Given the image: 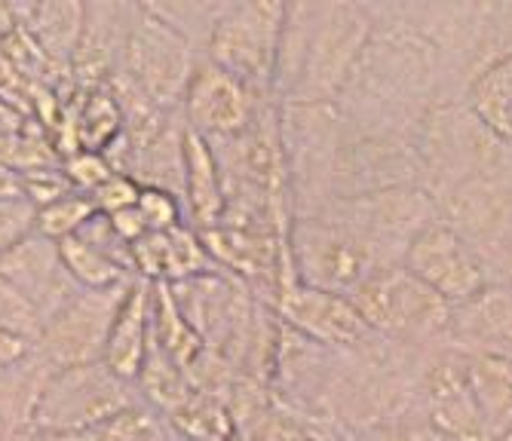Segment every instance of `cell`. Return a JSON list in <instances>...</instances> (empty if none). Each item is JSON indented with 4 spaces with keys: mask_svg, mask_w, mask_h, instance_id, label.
Returning <instances> with one entry per match:
<instances>
[{
    "mask_svg": "<svg viewBox=\"0 0 512 441\" xmlns=\"http://www.w3.org/2000/svg\"><path fill=\"white\" fill-rule=\"evenodd\" d=\"M350 301L371 334L387 343L408 350L451 347L454 307L424 282H417L402 264H393L362 282L350 294Z\"/></svg>",
    "mask_w": 512,
    "mask_h": 441,
    "instance_id": "7a4b0ae2",
    "label": "cell"
},
{
    "mask_svg": "<svg viewBox=\"0 0 512 441\" xmlns=\"http://www.w3.org/2000/svg\"><path fill=\"white\" fill-rule=\"evenodd\" d=\"M200 59L203 56L188 37L163 22L148 4H138L117 77H123L154 108L178 114Z\"/></svg>",
    "mask_w": 512,
    "mask_h": 441,
    "instance_id": "8992f818",
    "label": "cell"
},
{
    "mask_svg": "<svg viewBox=\"0 0 512 441\" xmlns=\"http://www.w3.org/2000/svg\"><path fill=\"white\" fill-rule=\"evenodd\" d=\"M0 279H7L25 301H31L43 322L77 291L62 264L59 242L40 233H28L0 258Z\"/></svg>",
    "mask_w": 512,
    "mask_h": 441,
    "instance_id": "5bb4252c",
    "label": "cell"
},
{
    "mask_svg": "<svg viewBox=\"0 0 512 441\" xmlns=\"http://www.w3.org/2000/svg\"><path fill=\"white\" fill-rule=\"evenodd\" d=\"M402 267L454 310L476 301L488 285H494L485 255L442 221H430L408 242Z\"/></svg>",
    "mask_w": 512,
    "mask_h": 441,
    "instance_id": "ba28073f",
    "label": "cell"
},
{
    "mask_svg": "<svg viewBox=\"0 0 512 441\" xmlns=\"http://www.w3.org/2000/svg\"><path fill=\"white\" fill-rule=\"evenodd\" d=\"M0 331H13L37 343L43 331V316L34 310L31 301H25L22 294L7 282L0 279Z\"/></svg>",
    "mask_w": 512,
    "mask_h": 441,
    "instance_id": "4316f807",
    "label": "cell"
},
{
    "mask_svg": "<svg viewBox=\"0 0 512 441\" xmlns=\"http://www.w3.org/2000/svg\"><path fill=\"white\" fill-rule=\"evenodd\" d=\"M283 22L286 4H273V0L224 4L206 40L203 59L246 83L255 95L270 98L276 83Z\"/></svg>",
    "mask_w": 512,
    "mask_h": 441,
    "instance_id": "277c9868",
    "label": "cell"
},
{
    "mask_svg": "<svg viewBox=\"0 0 512 441\" xmlns=\"http://www.w3.org/2000/svg\"><path fill=\"white\" fill-rule=\"evenodd\" d=\"M273 307L298 337L316 343V347L362 350L378 337V334H371V328L362 322V316L350 298L301 285L295 279L283 282Z\"/></svg>",
    "mask_w": 512,
    "mask_h": 441,
    "instance_id": "8fae6325",
    "label": "cell"
},
{
    "mask_svg": "<svg viewBox=\"0 0 512 441\" xmlns=\"http://www.w3.org/2000/svg\"><path fill=\"white\" fill-rule=\"evenodd\" d=\"M427 426L448 441H491L467 380V359L454 347H439L417 374Z\"/></svg>",
    "mask_w": 512,
    "mask_h": 441,
    "instance_id": "7c38bea8",
    "label": "cell"
},
{
    "mask_svg": "<svg viewBox=\"0 0 512 441\" xmlns=\"http://www.w3.org/2000/svg\"><path fill=\"white\" fill-rule=\"evenodd\" d=\"M316 215L332 218V221L356 230L359 236L375 242L378 249H384L387 255H393L402 264L408 242L430 221H436V206H433V196L421 184H405V187H387V190H375V193L332 200Z\"/></svg>",
    "mask_w": 512,
    "mask_h": 441,
    "instance_id": "52a82bcc",
    "label": "cell"
},
{
    "mask_svg": "<svg viewBox=\"0 0 512 441\" xmlns=\"http://www.w3.org/2000/svg\"><path fill=\"white\" fill-rule=\"evenodd\" d=\"M286 255L295 282L344 294V298H350L375 273L399 264L375 242L322 215L292 218L286 233Z\"/></svg>",
    "mask_w": 512,
    "mask_h": 441,
    "instance_id": "3957f363",
    "label": "cell"
},
{
    "mask_svg": "<svg viewBox=\"0 0 512 441\" xmlns=\"http://www.w3.org/2000/svg\"><path fill=\"white\" fill-rule=\"evenodd\" d=\"M451 347L512 359V288L488 285L476 301L454 310Z\"/></svg>",
    "mask_w": 512,
    "mask_h": 441,
    "instance_id": "2e32d148",
    "label": "cell"
},
{
    "mask_svg": "<svg viewBox=\"0 0 512 441\" xmlns=\"http://www.w3.org/2000/svg\"><path fill=\"white\" fill-rule=\"evenodd\" d=\"M129 285L86 291L77 288L71 298L43 322V331L34 343V359L43 362L50 371L68 365L102 362L105 340L117 307L123 301Z\"/></svg>",
    "mask_w": 512,
    "mask_h": 441,
    "instance_id": "9c48e42d",
    "label": "cell"
},
{
    "mask_svg": "<svg viewBox=\"0 0 512 441\" xmlns=\"http://www.w3.org/2000/svg\"><path fill=\"white\" fill-rule=\"evenodd\" d=\"M10 10H16L13 22L37 43L46 62H74L83 34V4H25Z\"/></svg>",
    "mask_w": 512,
    "mask_h": 441,
    "instance_id": "ac0fdd59",
    "label": "cell"
},
{
    "mask_svg": "<svg viewBox=\"0 0 512 441\" xmlns=\"http://www.w3.org/2000/svg\"><path fill=\"white\" fill-rule=\"evenodd\" d=\"M151 343H154V282L132 279L111 322L102 362L123 380L135 383L148 362Z\"/></svg>",
    "mask_w": 512,
    "mask_h": 441,
    "instance_id": "9a60e30c",
    "label": "cell"
},
{
    "mask_svg": "<svg viewBox=\"0 0 512 441\" xmlns=\"http://www.w3.org/2000/svg\"><path fill=\"white\" fill-rule=\"evenodd\" d=\"M135 402L132 383L105 362L56 368L40 383L31 432H99Z\"/></svg>",
    "mask_w": 512,
    "mask_h": 441,
    "instance_id": "5b68a950",
    "label": "cell"
},
{
    "mask_svg": "<svg viewBox=\"0 0 512 441\" xmlns=\"http://www.w3.org/2000/svg\"><path fill=\"white\" fill-rule=\"evenodd\" d=\"M0 196H22L19 193V178L13 172L0 169Z\"/></svg>",
    "mask_w": 512,
    "mask_h": 441,
    "instance_id": "d6a6232c",
    "label": "cell"
},
{
    "mask_svg": "<svg viewBox=\"0 0 512 441\" xmlns=\"http://www.w3.org/2000/svg\"><path fill=\"white\" fill-rule=\"evenodd\" d=\"M138 215L148 224V233H169L175 227H181L184 221V203L178 200L175 193L160 190V187H142L135 203Z\"/></svg>",
    "mask_w": 512,
    "mask_h": 441,
    "instance_id": "484cf974",
    "label": "cell"
},
{
    "mask_svg": "<svg viewBox=\"0 0 512 441\" xmlns=\"http://www.w3.org/2000/svg\"><path fill=\"white\" fill-rule=\"evenodd\" d=\"M34 215L37 209L25 196H0V258L28 233H34Z\"/></svg>",
    "mask_w": 512,
    "mask_h": 441,
    "instance_id": "f1b7e54d",
    "label": "cell"
},
{
    "mask_svg": "<svg viewBox=\"0 0 512 441\" xmlns=\"http://www.w3.org/2000/svg\"><path fill=\"white\" fill-rule=\"evenodd\" d=\"M463 105L497 144L512 151V56L482 71L463 92Z\"/></svg>",
    "mask_w": 512,
    "mask_h": 441,
    "instance_id": "ffe728a7",
    "label": "cell"
},
{
    "mask_svg": "<svg viewBox=\"0 0 512 441\" xmlns=\"http://www.w3.org/2000/svg\"><path fill=\"white\" fill-rule=\"evenodd\" d=\"M120 132H123V108L117 102V95L111 92V86L105 83V86L86 89L71 123L74 151L105 154Z\"/></svg>",
    "mask_w": 512,
    "mask_h": 441,
    "instance_id": "44dd1931",
    "label": "cell"
},
{
    "mask_svg": "<svg viewBox=\"0 0 512 441\" xmlns=\"http://www.w3.org/2000/svg\"><path fill=\"white\" fill-rule=\"evenodd\" d=\"M509 56H512V4H479L467 77H463V92H467V86L482 71H488L491 65H497Z\"/></svg>",
    "mask_w": 512,
    "mask_h": 441,
    "instance_id": "7402d4cb",
    "label": "cell"
},
{
    "mask_svg": "<svg viewBox=\"0 0 512 441\" xmlns=\"http://www.w3.org/2000/svg\"><path fill=\"white\" fill-rule=\"evenodd\" d=\"M138 193H142V184L129 175H123V172H114L102 187H96L89 193V200L99 215H117V212H126L138 203Z\"/></svg>",
    "mask_w": 512,
    "mask_h": 441,
    "instance_id": "4dcf8cb0",
    "label": "cell"
},
{
    "mask_svg": "<svg viewBox=\"0 0 512 441\" xmlns=\"http://www.w3.org/2000/svg\"><path fill=\"white\" fill-rule=\"evenodd\" d=\"M375 28L362 4L286 7L273 95L283 105H338Z\"/></svg>",
    "mask_w": 512,
    "mask_h": 441,
    "instance_id": "6da1fadb",
    "label": "cell"
},
{
    "mask_svg": "<svg viewBox=\"0 0 512 441\" xmlns=\"http://www.w3.org/2000/svg\"><path fill=\"white\" fill-rule=\"evenodd\" d=\"M463 353V350H460ZM467 359V380L488 438L494 441L512 426V359L491 353H463Z\"/></svg>",
    "mask_w": 512,
    "mask_h": 441,
    "instance_id": "d6986e66",
    "label": "cell"
},
{
    "mask_svg": "<svg viewBox=\"0 0 512 441\" xmlns=\"http://www.w3.org/2000/svg\"><path fill=\"white\" fill-rule=\"evenodd\" d=\"M19 178V193L25 196V200L34 206V209H43L50 206L56 200H62L65 193H71V181L68 175L62 172V163L59 166H40V169H28Z\"/></svg>",
    "mask_w": 512,
    "mask_h": 441,
    "instance_id": "83f0119b",
    "label": "cell"
},
{
    "mask_svg": "<svg viewBox=\"0 0 512 441\" xmlns=\"http://www.w3.org/2000/svg\"><path fill=\"white\" fill-rule=\"evenodd\" d=\"M62 172L68 175L71 187L80 190V193H92L96 187H102L114 169L111 163L105 160V154H96V151H74L62 160Z\"/></svg>",
    "mask_w": 512,
    "mask_h": 441,
    "instance_id": "f546056e",
    "label": "cell"
},
{
    "mask_svg": "<svg viewBox=\"0 0 512 441\" xmlns=\"http://www.w3.org/2000/svg\"><path fill=\"white\" fill-rule=\"evenodd\" d=\"M261 102L264 98L255 95L246 83L200 59L191 86L184 92L181 117L184 126L203 135L206 141H221L230 135H240L255 120Z\"/></svg>",
    "mask_w": 512,
    "mask_h": 441,
    "instance_id": "4fadbf2b",
    "label": "cell"
},
{
    "mask_svg": "<svg viewBox=\"0 0 512 441\" xmlns=\"http://www.w3.org/2000/svg\"><path fill=\"white\" fill-rule=\"evenodd\" d=\"M181 169H184V218L194 224V230H209L221 224L224 218V175L218 166V157L212 144L197 135L194 129L184 126V141H181Z\"/></svg>",
    "mask_w": 512,
    "mask_h": 441,
    "instance_id": "e0dca14e",
    "label": "cell"
},
{
    "mask_svg": "<svg viewBox=\"0 0 512 441\" xmlns=\"http://www.w3.org/2000/svg\"><path fill=\"white\" fill-rule=\"evenodd\" d=\"M31 356H34V340L13 331H0V374L22 368Z\"/></svg>",
    "mask_w": 512,
    "mask_h": 441,
    "instance_id": "1f68e13d",
    "label": "cell"
},
{
    "mask_svg": "<svg viewBox=\"0 0 512 441\" xmlns=\"http://www.w3.org/2000/svg\"><path fill=\"white\" fill-rule=\"evenodd\" d=\"M175 441H191V438H181V435H175Z\"/></svg>",
    "mask_w": 512,
    "mask_h": 441,
    "instance_id": "e575fe53",
    "label": "cell"
},
{
    "mask_svg": "<svg viewBox=\"0 0 512 441\" xmlns=\"http://www.w3.org/2000/svg\"><path fill=\"white\" fill-rule=\"evenodd\" d=\"M99 441H175V432L160 411L135 402L99 429Z\"/></svg>",
    "mask_w": 512,
    "mask_h": 441,
    "instance_id": "d4e9b609",
    "label": "cell"
},
{
    "mask_svg": "<svg viewBox=\"0 0 512 441\" xmlns=\"http://www.w3.org/2000/svg\"><path fill=\"white\" fill-rule=\"evenodd\" d=\"M96 215V206H92L89 193H80V190H71L65 193L62 200L50 203L37 209L34 215V233L53 239V242H62V239H71L80 233V227Z\"/></svg>",
    "mask_w": 512,
    "mask_h": 441,
    "instance_id": "cb8c5ba5",
    "label": "cell"
},
{
    "mask_svg": "<svg viewBox=\"0 0 512 441\" xmlns=\"http://www.w3.org/2000/svg\"><path fill=\"white\" fill-rule=\"evenodd\" d=\"M436 221L488 255L512 221V178L506 169L467 175L433 193Z\"/></svg>",
    "mask_w": 512,
    "mask_h": 441,
    "instance_id": "30bf717a",
    "label": "cell"
},
{
    "mask_svg": "<svg viewBox=\"0 0 512 441\" xmlns=\"http://www.w3.org/2000/svg\"><path fill=\"white\" fill-rule=\"evenodd\" d=\"M494 441H512V426H509V429H503Z\"/></svg>",
    "mask_w": 512,
    "mask_h": 441,
    "instance_id": "836d02e7",
    "label": "cell"
},
{
    "mask_svg": "<svg viewBox=\"0 0 512 441\" xmlns=\"http://www.w3.org/2000/svg\"><path fill=\"white\" fill-rule=\"evenodd\" d=\"M59 252H62V264H65V270H68V276H71V282L77 288L105 291V288L129 285L135 279L126 267H120L117 261H111L108 255H102L96 245H89L80 236L62 239L59 242Z\"/></svg>",
    "mask_w": 512,
    "mask_h": 441,
    "instance_id": "603a6c76",
    "label": "cell"
}]
</instances>
